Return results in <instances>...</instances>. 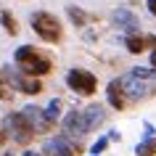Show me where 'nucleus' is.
Masks as SVG:
<instances>
[{
  "mask_svg": "<svg viewBox=\"0 0 156 156\" xmlns=\"http://www.w3.org/2000/svg\"><path fill=\"white\" fill-rule=\"evenodd\" d=\"M103 119H106V108L98 106V103H93L87 108H74V111H69L61 119V130L69 138H82V135L93 132L95 127H101Z\"/></svg>",
  "mask_w": 156,
  "mask_h": 156,
  "instance_id": "1",
  "label": "nucleus"
},
{
  "mask_svg": "<svg viewBox=\"0 0 156 156\" xmlns=\"http://www.w3.org/2000/svg\"><path fill=\"white\" fill-rule=\"evenodd\" d=\"M119 80H122V87L127 93L130 103L143 101L156 93V69L154 66H135L127 74H122Z\"/></svg>",
  "mask_w": 156,
  "mask_h": 156,
  "instance_id": "2",
  "label": "nucleus"
},
{
  "mask_svg": "<svg viewBox=\"0 0 156 156\" xmlns=\"http://www.w3.org/2000/svg\"><path fill=\"white\" fill-rule=\"evenodd\" d=\"M13 64H16V69H21L29 77H48L53 72V58L45 50L34 48V45H21V48H16Z\"/></svg>",
  "mask_w": 156,
  "mask_h": 156,
  "instance_id": "3",
  "label": "nucleus"
},
{
  "mask_svg": "<svg viewBox=\"0 0 156 156\" xmlns=\"http://www.w3.org/2000/svg\"><path fill=\"white\" fill-rule=\"evenodd\" d=\"M29 27H32V32L42 42L58 45V42L64 40V24H61V19L53 11H34L32 16H29Z\"/></svg>",
  "mask_w": 156,
  "mask_h": 156,
  "instance_id": "4",
  "label": "nucleus"
},
{
  "mask_svg": "<svg viewBox=\"0 0 156 156\" xmlns=\"http://www.w3.org/2000/svg\"><path fill=\"white\" fill-rule=\"evenodd\" d=\"M66 87L72 93H77V95H95V90H98V77L93 72H87V69H69L66 72Z\"/></svg>",
  "mask_w": 156,
  "mask_h": 156,
  "instance_id": "5",
  "label": "nucleus"
},
{
  "mask_svg": "<svg viewBox=\"0 0 156 156\" xmlns=\"http://www.w3.org/2000/svg\"><path fill=\"white\" fill-rule=\"evenodd\" d=\"M3 130L11 132V138L16 140V143H21V146H27V143L34 138V130H32V124L27 122L24 111L5 114V116H3Z\"/></svg>",
  "mask_w": 156,
  "mask_h": 156,
  "instance_id": "6",
  "label": "nucleus"
},
{
  "mask_svg": "<svg viewBox=\"0 0 156 156\" xmlns=\"http://www.w3.org/2000/svg\"><path fill=\"white\" fill-rule=\"evenodd\" d=\"M5 77H8V82L13 85V90H21L27 93V95H37V93H42V82L40 77H29V74H24L21 69H16V66H5Z\"/></svg>",
  "mask_w": 156,
  "mask_h": 156,
  "instance_id": "7",
  "label": "nucleus"
},
{
  "mask_svg": "<svg viewBox=\"0 0 156 156\" xmlns=\"http://www.w3.org/2000/svg\"><path fill=\"white\" fill-rule=\"evenodd\" d=\"M21 111H24L27 122L32 124L34 135H45V132H50L53 127H56V119L50 116L48 108H42V106H24Z\"/></svg>",
  "mask_w": 156,
  "mask_h": 156,
  "instance_id": "8",
  "label": "nucleus"
},
{
  "mask_svg": "<svg viewBox=\"0 0 156 156\" xmlns=\"http://www.w3.org/2000/svg\"><path fill=\"white\" fill-rule=\"evenodd\" d=\"M45 154L48 156H80L82 146L74 143V138H69V135H58V138L45 143Z\"/></svg>",
  "mask_w": 156,
  "mask_h": 156,
  "instance_id": "9",
  "label": "nucleus"
},
{
  "mask_svg": "<svg viewBox=\"0 0 156 156\" xmlns=\"http://www.w3.org/2000/svg\"><path fill=\"white\" fill-rule=\"evenodd\" d=\"M106 101H108V106L116 108V111H124V108L130 106V98H127V93H124L122 80H119V77L111 80V82L106 85Z\"/></svg>",
  "mask_w": 156,
  "mask_h": 156,
  "instance_id": "10",
  "label": "nucleus"
},
{
  "mask_svg": "<svg viewBox=\"0 0 156 156\" xmlns=\"http://www.w3.org/2000/svg\"><path fill=\"white\" fill-rule=\"evenodd\" d=\"M114 24L119 27V29H127V34H130V32H138L140 21H138V16H135L132 11H127V8H116V11H114Z\"/></svg>",
  "mask_w": 156,
  "mask_h": 156,
  "instance_id": "11",
  "label": "nucleus"
},
{
  "mask_svg": "<svg viewBox=\"0 0 156 156\" xmlns=\"http://www.w3.org/2000/svg\"><path fill=\"white\" fill-rule=\"evenodd\" d=\"M124 45H127V50H130L132 56H138V53H146L151 45H148V34H143L138 29V32H130L127 37H124Z\"/></svg>",
  "mask_w": 156,
  "mask_h": 156,
  "instance_id": "12",
  "label": "nucleus"
},
{
  "mask_svg": "<svg viewBox=\"0 0 156 156\" xmlns=\"http://www.w3.org/2000/svg\"><path fill=\"white\" fill-rule=\"evenodd\" d=\"M0 27H3V29H5L11 37H16V34H19V21H16V16H13L8 8L0 11Z\"/></svg>",
  "mask_w": 156,
  "mask_h": 156,
  "instance_id": "13",
  "label": "nucleus"
},
{
  "mask_svg": "<svg viewBox=\"0 0 156 156\" xmlns=\"http://www.w3.org/2000/svg\"><path fill=\"white\" fill-rule=\"evenodd\" d=\"M135 154H138V156H156V138L151 135V138L140 140L138 148H135Z\"/></svg>",
  "mask_w": 156,
  "mask_h": 156,
  "instance_id": "14",
  "label": "nucleus"
},
{
  "mask_svg": "<svg viewBox=\"0 0 156 156\" xmlns=\"http://www.w3.org/2000/svg\"><path fill=\"white\" fill-rule=\"evenodd\" d=\"M66 13H69V19H72V24H74V27H85V24H87V13H85L82 8L69 5V8H66Z\"/></svg>",
  "mask_w": 156,
  "mask_h": 156,
  "instance_id": "15",
  "label": "nucleus"
},
{
  "mask_svg": "<svg viewBox=\"0 0 156 156\" xmlns=\"http://www.w3.org/2000/svg\"><path fill=\"white\" fill-rule=\"evenodd\" d=\"M0 101H13V85L3 72H0Z\"/></svg>",
  "mask_w": 156,
  "mask_h": 156,
  "instance_id": "16",
  "label": "nucleus"
},
{
  "mask_svg": "<svg viewBox=\"0 0 156 156\" xmlns=\"http://www.w3.org/2000/svg\"><path fill=\"white\" fill-rule=\"evenodd\" d=\"M108 143H111V138H106V135H103V138H98V140H95V143H93L90 154H103V151H106V148H108Z\"/></svg>",
  "mask_w": 156,
  "mask_h": 156,
  "instance_id": "17",
  "label": "nucleus"
},
{
  "mask_svg": "<svg viewBox=\"0 0 156 156\" xmlns=\"http://www.w3.org/2000/svg\"><path fill=\"white\" fill-rule=\"evenodd\" d=\"M48 111H50V116L58 122V119H61V101L53 98V101H50V106H48Z\"/></svg>",
  "mask_w": 156,
  "mask_h": 156,
  "instance_id": "18",
  "label": "nucleus"
},
{
  "mask_svg": "<svg viewBox=\"0 0 156 156\" xmlns=\"http://www.w3.org/2000/svg\"><path fill=\"white\" fill-rule=\"evenodd\" d=\"M146 5H148V13L156 19V0H146Z\"/></svg>",
  "mask_w": 156,
  "mask_h": 156,
  "instance_id": "19",
  "label": "nucleus"
},
{
  "mask_svg": "<svg viewBox=\"0 0 156 156\" xmlns=\"http://www.w3.org/2000/svg\"><path fill=\"white\" fill-rule=\"evenodd\" d=\"M143 130H146V138H151V135H154V124H146Z\"/></svg>",
  "mask_w": 156,
  "mask_h": 156,
  "instance_id": "20",
  "label": "nucleus"
},
{
  "mask_svg": "<svg viewBox=\"0 0 156 156\" xmlns=\"http://www.w3.org/2000/svg\"><path fill=\"white\" fill-rule=\"evenodd\" d=\"M151 66L156 69V48H151Z\"/></svg>",
  "mask_w": 156,
  "mask_h": 156,
  "instance_id": "21",
  "label": "nucleus"
},
{
  "mask_svg": "<svg viewBox=\"0 0 156 156\" xmlns=\"http://www.w3.org/2000/svg\"><path fill=\"white\" fill-rule=\"evenodd\" d=\"M5 143V130H0V146Z\"/></svg>",
  "mask_w": 156,
  "mask_h": 156,
  "instance_id": "22",
  "label": "nucleus"
},
{
  "mask_svg": "<svg viewBox=\"0 0 156 156\" xmlns=\"http://www.w3.org/2000/svg\"><path fill=\"white\" fill-rule=\"evenodd\" d=\"M90 156H101V154H90Z\"/></svg>",
  "mask_w": 156,
  "mask_h": 156,
  "instance_id": "23",
  "label": "nucleus"
},
{
  "mask_svg": "<svg viewBox=\"0 0 156 156\" xmlns=\"http://www.w3.org/2000/svg\"><path fill=\"white\" fill-rule=\"evenodd\" d=\"M5 156H13V154H5Z\"/></svg>",
  "mask_w": 156,
  "mask_h": 156,
  "instance_id": "24",
  "label": "nucleus"
}]
</instances>
